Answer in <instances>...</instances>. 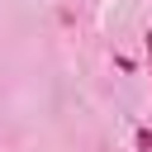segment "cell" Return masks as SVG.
<instances>
[{"label": "cell", "mask_w": 152, "mask_h": 152, "mask_svg": "<svg viewBox=\"0 0 152 152\" xmlns=\"http://www.w3.org/2000/svg\"><path fill=\"white\" fill-rule=\"evenodd\" d=\"M147 76H152V28H147Z\"/></svg>", "instance_id": "cell-2"}, {"label": "cell", "mask_w": 152, "mask_h": 152, "mask_svg": "<svg viewBox=\"0 0 152 152\" xmlns=\"http://www.w3.org/2000/svg\"><path fill=\"white\" fill-rule=\"evenodd\" d=\"M133 142H138V152H152V128H138Z\"/></svg>", "instance_id": "cell-1"}]
</instances>
